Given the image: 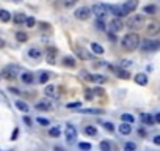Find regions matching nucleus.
I'll return each mask as SVG.
<instances>
[{"label": "nucleus", "instance_id": "obj_1", "mask_svg": "<svg viewBox=\"0 0 160 151\" xmlns=\"http://www.w3.org/2000/svg\"><path fill=\"white\" fill-rule=\"evenodd\" d=\"M121 46H122V49L124 51H135L137 47L140 46V36L137 33H127L124 38H122V41H121Z\"/></svg>", "mask_w": 160, "mask_h": 151}, {"label": "nucleus", "instance_id": "obj_2", "mask_svg": "<svg viewBox=\"0 0 160 151\" xmlns=\"http://www.w3.org/2000/svg\"><path fill=\"white\" fill-rule=\"evenodd\" d=\"M146 25V19L143 14H134L132 17H129L127 21V27L130 30H140V28H143Z\"/></svg>", "mask_w": 160, "mask_h": 151}, {"label": "nucleus", "instance_id": "obj_3", "mask_svg": "<svg viewBox=\"0 0 160 151\" xmlns=\"http://www.w3.org/2000/svg\"><path fill=\"white\" fill-rule=\"evenodd\" d=\"M91 14H93V11L88 6H80V8L75 9V13H74L75 19H79V21H88Z\"/></svg>", "mask_w": 160, "mask_h": 151}, {"label": "nucleus", "instance_id": "obj_4", "mask_svg": "<svg viewBox=\"0 0 160 151\" xmlns=\"http://www.w3.org/2000/svg\"><path fill=\"white\" fill-rule=\"evenodd\" d=\"M141 49L146 51V52H154V51H158L160 49V41H155V40H146L141 44Z\"/></svg>", "mask_w": 160, "mask_h": 151}, {"label": "nucleus", "instance_id": "obj_5", "mask_svg": "<svg viewBox=\"0 0 160 151\" xmlns=\"http://www.w3.org/2000/svg\"><path fill=\"white\" fill-rule=\"evenodd\" d=\"M17 74H19V66L9 65V66H5L2 69V76L6 79H14V77H17Z\"/></svg>", "mask_w": 160, "mask_h": 151}, {"label": "nucleus", "instance_id": "obj_6", "mask_svg": "<svg viewBox=\"0 0 160 151\" xmlns=\"http://www.w3.org/2000/svg\"><path fill=\"white\" fill-rule=\"evenodd\" d=\"M91 11H93L94 14H96L97 17H104V16H107V14H108V5H104V3H96V5H93Z\"/></svg>", "mask_w": 160, "mask_h": 151}, {"label": "nucleus", "instance_id": "obj_7", "mask_svg": "<svg viewBox=\"0 0 160 151\" xmlns=\"http://www.w3.org/2000/svg\"><path fill=\"white\" fill-rule=\"evenodd\" d=\"M108 13H111L113 16H116V17H122V16L127 14L122 5H110L108 6Z\"/></svg>", "mask_w": 160, "mask_h": 151}, {"label": "nucleus", "instance_id": "obj_8", "mask_svg": "<svg viewBox=\"0 0 160 151\" xmlns=\"http://www.w3.org/2000/svg\"><path fill=\"white\" fill-rule=\"evenodd\" d=\"M146 33L149 36H154V35H158L160 33V22L154 21V22H149L146 25Z\"/></svg>", "mask_w": 160, "mask_h": 151}, {"label": "nucleus", "instance_id": "obj_9", "mask_svg": "<svg viewBox=\"0 0 160 151\" xmlns=\"http://www.w3.org/2000/svg\"><path fill=\"white\" fill-rule=\"evenodd\" d=\"M64 135H66V139H68L69 142H72V140L77 139V129H75V126H72V125H68V126H66Z\"/></svg>", "mask_w": 160, "mask_h": 151}, {"label": "nucleus", "instance_id": "obj_10", "mask_svg": "<svg viewBox=\"0 0 160 151\" xmlns=\"http://www.w3.org/2000/svg\"><path fill=\"white\" fill-rule=\"evenodd\" d=\"M122 27H124V24H122V21L119 17H113L111 19V22H110V28H111V32H121L122 30Z\"/></svg>", "mask_w": 160, "mask_h": 151}, {"label": "nucleus", "instance_id": "obj_11", "mask_svg": "<svg viewBox=\"0 0 160 151\" xmlns=\"http://www.w3.org/2000/svg\"><path fill=\"white\" fill-rule=\"evenodd\" d=\"M36 109L38 110H44V112H49L53 109V106L50 104V101H47V99H43L39 102H36Z\"/></svg>", "mask_w": 160, "mask_h": 151}, {"label": "nucleus", "instance_id": "obj_12", "mask_svg": "<svg viewBox=\"0 0 160 151\" xmlns=\"http://www.w3.org/2000/svg\"><path fill=\"white\" fill-rule=\"evenodd\" d=\"M118 129H119V132H121L122 135H129L130 132H132V126H130V123H127V121H122Z\"/></svg>", "mask_w": 160, "mask_h": 151}, {"label": "nucleus", "instance_id": "obj_13", "mask_svg": "<svg viewBox=\"0 0 160 151\" xmlns=\"http://www.w3.org/2000/svg\"><path fill=\"white\" fill-rule=\"evenodd\" d=\"M124 9H126V13H132V11H135V8L138 6V0H129V2H126L124 5Z\"/></svg>", "mask_w": 160, "mask_h": 151}, {"label": "nucleus", "instance_id": "obj_14", "mask_svg": "<svg viewBox=\"0 0 160 151\" xmlns=\"http://www.w3.org/2000/svg\"><path fill=\"white\" fill-rule=\"evenodd\" d=\"M25 19H27V16H25L24 13H16V14L13 16V22H14L16 25H24V24H25Z\"/></svg>", "mask_w": 160, "mask_h": 151}, {"label": "nucleus", "instance_id": "obj_15", "mask_svg": "<svg viewBox=\"0 0 160 151\" xmlns=\"http://www.w3.org/2000/svg\"><path fill=\"white\" fill-rule=\"evenodd\" d=\"M47 63H50V65H55L56 61V49L55 47H52V49H49V52H47Z\"/></svg>", "mask_w": 160, "mask_h": 151}, {"label": "nucleus", "instance_id": "obj_16", "mask_svg": "<svg viewBox=\"0 0 160 151\" xmlns=\"http://www.w3.org/2000/svg\"><path fill=\"white\" fill-rule=\"evenodd\" d=\"M44 93H46V96H50V98L58 96V94H56V87H53V85H47L44 88Z\"/></svg>", "mask_w": 160, "mask_h": 151}, {"label": "nucleus", "instance_id": "obj_17", "mask_svg": "<svg viewBox=\"0 0 160 151\" xmlns=\"http://www.w3.org/2000/svg\"><path fill=\"white\" fill-rule=\"evenodd\" d=\"M63 65L64 66H68V68H75V65H77V63H75V58H74V57H63Z\"/></svg>", "mask_w": 160, "mask_h": 151}, {"label": "nucleus", "instance_id": "obj_18", "mask_svg": "<svg viewBox=\"0 0 160 151\" xmlns=\"http://www.w3.org/2000/svg\"><path fill=\"white\" fill-rule=\"evenodd\" d=\"M28 57H32L33 60H39L43 57V52L39 49H35V47H32L30 51H28Z\"/></svg>", "mask_w": 160, "mask_h": 151}, {"label": "nucleus", "instance_id": "obj_19", "mask_svg": "<svg viewBox=\"0 0 160 151\" xmlns=\"http://www.w3.org/2000/svg\"><path fill=\"white\" fill-rule=\"evenodd\" d=\"M141 121L145 123V125H148V126H152L154 123H155V120L149 115V113H141Z\"/></svg>", "mask_w": 160, "mask_h": 151}, {"label": "nucleus", "instance_id": "obj_20", "mask_svg": "<svg viewBox=\"0 0 160 151\" xmlns=\"http://www.w3.org/2000/svg\"><path fill=\"white\" fill-rule=\"evenodd\" d=\"M16 107L21 110V112H24V113H28V112H30V107H28V104L24 102V101H16Z\"/></svg>", "mask_w": 160, "mask_h": 151}, {"label": "nucleus", "instance_id": "obj_21", "mask_svg": "<svg viewBox=\"0 0 160 151\" xmlns=\"http://www.w3.org/2000/svg\"><path fill=\"white\" fill-rule=\"evenodd\" d=\"M135 82H137L138 85H146V83H148V76L143 74V72L137 74V76H135Z\"/></svg>", "mask_w": 160, "mask_h": 151}, {"label": "nucleus", "instance_id": "obj_22", "mask_svg": "<svg viewBox=\"0 0 160 151\" xmlns=\"http://www.w3.org/2000/svg\"><path fill=\"white\" fill-rule=\"evenodd\" d=\"M90 47H91V51L96 54V55H102V54H104V47H102L100 44H97V43H91Z\"/></svg>", "mask_w": 160, "mask_h": 151}, {"label": "nucleus", "instance_id": "obj_23", "mask_svg": "<svg viewBox=\"0 0 160 151\" xmlns=\"http://www.w3.org/2000/svg\"><path fill=\"white\" fill-rule=\"evenodd\" d=\"M21 79H22V82L27 83V85H30V83L35 80V77H33V74H32V72H24Z\"/></svg>", "mask_w": 160, "mask_h": 151}, {"label": "nucleus", "instance_id": "obj_24", "mask_svg": "<svg viewBox=\"0 0 160 151\" xmlns=\"http://www.w3.org/2000/svg\"><path fill=\"white\" fill-rule=\"evenodd\" d=\"M90 80H91V82H96V83H104V82H105V77H104V76H100V74H91Z\"/></svg>", "mask_w": 160, "mask_h": 151}, {"label": "nucleus", "instance_id": "obj_25", "mask_svg": "<svg viewBox=\"0 0 160 151\" xmlns=\"http://www.w3.org/2000/svg\"><path fill=\"white\" fill-rule=\"evenodd\" d=\"M52 76H53V74L44 71V72H41V76H39V79H38V82H39V83H46L47 80H49V79L52 77Z\"/></svg>", "mask_w": 160, "mask_h": 151}, {"label": "nucleus", "instance_id": "obj_26", "mask_svg": "<svg viewBox=\"0 0 160 151\" xmlns=\"http://www.w3.org/2000/svg\"><path fill=\"white\" fill-rule=\"evenodd\" d=\"M11 19V14H9L6 9H0V21L2 22H8Z\"/></svg>", "mask_w": 160, "mask_h": 151}, {"label": "nucleus", "instance_id": "obj_27", "mask_svg": "<svg viewBox=\"0 0 160 151\" xmlns=\"http://www.w3.org/2000/svg\"><path fill=\"white\" fill-rule=\"evenodd\" d=\"M143 13H146V14H155L157 13V6L155 5H146L143 8Z\"/></svg>", "mask_w": 160, "mask_h": 151}, {"label": "nucleus", "instance_id": "obj_28", "mask_svg": "<svg viewBox=\"0 0 160 151\" xmlns=\"http://www.w3.org/2000/svg\"><path fill=\"white\" fill-rule=\"evenodd\" d=\"M83 132H85L87 135H97V129L94 128V126H85Z\"/></svg>", "mask_w": 160, "mask_h": 151}, {"label": "nucleus", "instance_id": "obj_29", "mask_svg": "<svg viewBox=\"0 0 160 151\" xmlns=\"http://www.w3.org/2000/svg\"><path fill=\"white\" fill-rule=\"evenodd\" d=\"M116 74H118V77H119V79H129V77H130V74H129V71H126V69H122V68L116 69Z\"/></svg>", "mask_w": 160, "mask_h": 151}, {"label": "nucleus", "instance_id": "obj_30", "mask_svg": "<svg viewBox=\"0 0 160 151\" xmlns=\"http://www.w3.org/2000/svg\"><path fill=\"white\" fill-rule=\"evenodd\" d=\"M16 38H17L19 43H27V41H28V36H27V33H24V32H17V33H16Z\"/></svg>", "mask_w": 160, "mask_h": 151}, {"label": "nucleus", "instance_id": "obj_31", "mask_svg": "<svg viewBox=\"0 0 160 151\" xmlns=\"http://www.w3.org/2000/svg\"><path fill=\"white\" fill-rule=\"evenodd\" d=\"M77 55L80 57L82 60H88V58H91V55H90L87 51H83V49H77Z\"/></svg>", "mask_w": 160, "mask_h": 151}, {"label": "nucleus", "instance_id": "obj_32", "mask_svg": "<svg viewBox=\"0 0 160 151\" xmlns=\"http://www.w3.org/2000/svg\"><path fill=\"white\" fill-rule=\"evenodd\" d=\"M80 113H91V115H99V113H102V110H99V109H82Z\"/></svg>", "mask_w": 160, "mask_h": 151}, {"label": "nucleus", "instance_id": "obj_33", "mask_svg": "<svg viewBox=\"0 0 160 151\" xmlns=\"http://www.w3.org/2000/svg\"><path fill=\"white\" fill-rule=\"evenodd\" d=\"M121 120L122 121H127V123H130V125H132V123H134V117H132L130 115V113H122V115H121Z\"/></svg>", "mask_w": 160, "mask_h": 151}, {"label": "nucleus", "instance_id": "obj_34", "mask_svg": "<svg viewBox=\"0 0 160 151\" xmlns=\"http://www.w3.org/2000/svg\"><path fill=\"white\" fill-rule=\"evenodd\" d=\"M94 25H96L97 30H105V22L102 21V17H97V21H96V24H94Z\"/></svg>", "mask_w": 160, "mask_h": 151}, {"label": "nucleus", "instance_id": "obj_35", "mask_svg": "<svg viewBox=\"0 0 160 151\" xmlns=\"http://www.w3.org/2000/svg\"><path fill=\"white\" fill-rule=\"evenodd\" d=\"M77 2L79 0H63V6L64 8H72V6H75Z\"/></svg>", "mask_w": 160, "mask_h": 151}, {"label": "nucleus", "instance_id": "obj_36", "mask_svg": "<svg viewBox=\"0 0 160 151\" xmlns=\"http://www.w3.org/2000/svg\"><path fill=\"white\" fill-rule=\"evenodd\" d=\"M25 25L30 27V28H33V27L36 25V19H35V17H27V19H25Z\"/></svg>", "mask_w": 160, "mask_h": 151}, {"label": "nucleus", "instance_id": "obj_37", "mask_svg": "<svg viewBox=\"0 0 160 151\" xmlns=\"http://www.w3.org/2000/svg\"><path fill=\"white\" fill-rule=\"evenodd\" d=\"M100 149H104V151H110L111 149V145L108 143V142H100Z\"/></svg>", "mask_w": 160, "mask_h": 151}, {"label": "nucleus", "instance_id": "obj_38", "mask_svg": "<svg viewBox=\"0 0 160 151\" xmlns=\"http://www.w3.org/2000/svg\"><path fill=\"white\" fill-rule=\"evenodd\" d=\"M60 134H61L60 128H50V135H52V137H58Z\"/></svg>", "mask_w": 160, "mask_h": 151}, {"label": "nucleus", "instance_id": "obj_39", "mask_svg": "<svg viewBox=\"0 0 160 151\" xmlns=\"http://www.w3.org/2000/svg\"><path fill=\"white\" fill-rule=\"evenodd\" d=\"M124 149H129V151L137 149V145H135V143H132V142H127V143L124 145Z\"/></svg>", "mask_w": 160, "mask_h": 151}, {"label": "nucleus", "instance_id": "obj_40", "mask_svg": "<svg viewBox=\"0 0 160 151\" xmlns=\"http://www.w3.org/2000/svg\"><path fill=\"white\" fill-rule=\"evenodd\" d=\"M38 123H39V125H44V126H49V125H50V121H49V120L41 118V117H38Z\"/></svg>", "mask_w": 160, "mask_h": 151}, {"label": "nucleus", "instance_id": "obj_41", "mask_svg": "<svg viewBox=\"0 0 160 151\" xmlns=\"http://www.w3.org/2000/svg\"><path fill=\"white\" fill-rule=\"evenodd\" d=\"M82 106V102L80 101H77V102H71V104H68V107L69 109H79Z\"/></svg>", "mask_w": 160, "mask_h": 151}, {"label": "nucleus", "instance_id": "obj_42", "mask_svg": "<svg viewBox=\"0 0 160 151\" xmlns=\"http://www.w3.org/2000/svg\"><path fill=\"white\" fill-rule=\"evenodd\" d=\"M104 128H105L108 132H113V129H115V126H113L111 123H104Z\"/></svg>", "mask_w": 160, "mask_h": 151}, {"label": "nucleus", "instance_id": "obj_43", "mask_svg": "<svg viewBox=\"0 0 160 151\" xmlns=\"http://www.w3.org/2000/svg\"><path fill=\"white\" fill-rule=\"evenodd\" d=\"M79 148L80 149H91V143H85L83 142V143H79Z\"/></svg>", "mask_w": 160, "mask_h": 151}, {"label": "nucleus", "instance_id": "obj_44", "mask_svg": "<svg viewBox=\"0 0 160 151\" xmlns=\"http://www.w3.org/2000/svg\"><path fill=\"white\" fill-rule=\"evenodd\" d=\"M132 61L130 60H121V68H126V66H130Z\"/></svg>", "mask_w": 160, "mask_h": 151}, {"label": "nucleus", "instance_id": "obj_45", "mask_svg": "<svg viewBox=\"0 0 160 151\" xmlns=\"http://www.w3.org/2000/svg\"><path fill=\"white\" fill-rule=\"evenodd\" d=\"M85 98H87V99H93V91L87 90V91H85Z\"/></svg>", "mask_w": 160, "mask_h": 151}, {"label": "nucleus", "instance_id": "obj_46", "mask_svg": "<svg viewBox=\"0 0 160 151\" xmlns=\"http://www.w3.org/2000/svg\"><path fill=\"white\" fill-rule=\"evenodd\" d=\"M24 123L27 126H32V120H30V117H24Z\"/></svg>", "mask_w": 160, "mask_h": 151}, {"label": "nucleus", "instance_id": "obj_47", "mask_svg": "<svg viewBox=\"0 0 160 151\" xmlns=\"http://www.w3.org/2000/svg\"><path fill=\"white\" fill-rule=\"evenodd\" d=\"M108 40H110V41H113V43H115V41H116V36H115V32H113V33H110V35H108Z\"/></svg>", "mask_w": 160, "mask_h": 151}, {"label": "nucleus", "instance_id": "obj_48", "mask_svg": "<svg viewBox=\"0 0 160 151\" xmlns=\"http://www.w3.org/2000/svg\"><path fill=\"white\" fill-rule=\"evenodd\" d=\"M152 142H154V143H155V145H160V135H155Z\"/></svg>", "mask_w": 160, "mask_h": 151}, {"label": "nucleus", "instance_id": "obj_49", "mask_svg": "<svg viewBox=\"0 0 160 151\" xmlns=\"http://www.w3.org/2000/svg\"><path fill=\"white\" fill-rule=\"evenodd\" d=\"M94 94H104V90L102 88H96L94 90Z\"/></svg>", "mask_w": 160, "mask_h": 151}, {"label": "nucleus", "instance_id": "obj_50", "mask_svg": "<svg viewBox=\"0 0 160 151\" xmlns=\"http://www.w3.org/2000/svg\"><path fill=\"white\" fill-rule=\"evenodd\" d=\"M154 120H155V123H160V112H158L157 115L154 117Z\"/></svg>", "mask_w": 160, "mask_h": 151}, {"label": "nucleus", "instance_id": "obj_51", "mask_svg": "<svg viewBox=\"0 0 160 151\" xmlns=\"http://www.w3.org/2000/svg\"><path fill=\"white\" fill-rule=\"evenodd\" d=\"M9 91H13V93H19V90H17L16 87H11V88H9Z\"/></svg>", "mask_w": 160, "mask_h": 151}, {"label": "nucleus", "instance_id": "obj_52", "mask_svg": "<svg viewBox=\"0 0 160 151\" xmlns=\"http://www.w3.org/2000/svg\"><path fill=\"white\" fill-rule=\"evenodd\" d=\"M2 47H5V41H3V40H0V49H2Z\"/></svg>", "mask_w": 160, "mask_h": 151}, {"label": "nucleus", "instance_id": "obj_53", "mask_svg": "<svg viewBox=\"0 0 160 151\" xmlns=\"http://www.w3.org/2000/svg\"><path fill=\"white\" fill-rule=\"evenodd\" d=\"M16 137H17V129L14 131V134H13V140H16Z\"/></svg>", "mask_w": 160, "mask_h": 151}, {"label": "nucleus", "instance_id": "obj_54", "mask_svg": "<svg viewBox=\"0 0 160 151\" xmlns=\"http://www.w3.org/2000/svg\"><path fill=\"white\" fill-rule=\"evenodd\" d=\"M14 2H22V0H14Z\"/></svg>", "mask_w": 160, "mask_h": 151}]
</instances>
